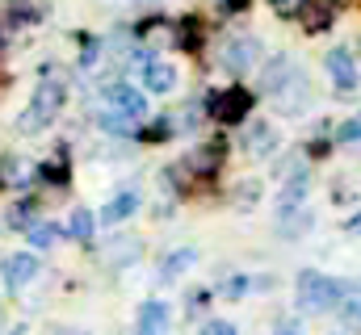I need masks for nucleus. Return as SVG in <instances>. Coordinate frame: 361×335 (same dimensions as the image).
<instances>
[{
	"label": "nucleus",
	"mask_w": 361,
	"mask_h": 335,
	"mask_svg": "<svg viewBox=\"0 0 361 335\" xmlns=\"http://www.w3.org/2000/svg\"><path fill=\"white\" fill-rule=\"evenodd\" d=\"M345 289H349L345 281H336L328 272H315V268H302L298 281H294V302H298L302 315H328V310L341 306Z\"/></svg>",
	"instance_id": "f257e3e1"
},
{
	"label": "nucleus",
	"mask_w": 361,
	"mask_h": 335,
	"mask_svg": "<svg viewBox=\"0 0 361 335\" xmlns=\"http://www.w3.org/2000/svg\"><path fill=\"white\" fill-rule=\"evenodd\" d=\"M63 105H68V84L59 80V76H42L38 88H34V96H30V109L17 118V130H21V134H38V130H47V126L59 118Z\"/></svg>",
	"instance_id": "f03ea898"
},
{
	"label": "nucleus",
	"mask_w": 361,
	"mask_h": 335,
	"mask_svg": "<svg viewBox=\"0 0 361 335\" xmlns=\"http://www.w3.org/2000/svg\"><path fill=\"white\" fill-rule=\"evenodd\" d=\"M206 105L219 122H244L248 109H252V92L248 88H223V92H206Z\"/></svg>",
	"instance_id": "7ed1b4c3"
},
{
	"label": "nucleus",
	"mask_w": 361,
	"mask_h": 335,
	"mask_svg": "<svg viewBox=\"0 0 361 335\" xmlns=\"http://www.w3.org/2000/svg\"><path fill=\"white\" fill-rule=\"evenodd\" d=\"M101 101H105L109 109H118V113L135 118V122L147 113V96H143L135 84H122V80H118V84H105V88H101Z\"/></svg>",
	"instance_id": "20e7f679"
},
{
	"label": "nucleus",
	"mask_w": 361,
	"mask_h": 335,
	"mask_svg": "<svg viewBox=\"0 0 361 335\" xmlns=\"http://www.w3.org/2000/svg\"><path fill=\"white\" fill-rule=\"evenodd\" d=\"M324 68H328V76H332V84H336L341 92H353V88L361 84L357 63H353V51H349V46H336V51H328Z\"/></svg>",
	"instance_id": "39448f33"
},
{
	"label": "nucleus",
	"mask_w": 361,
	"mask_h": 335,
	"mask_svg": "<svg viewBox=\"0 0 361 335\" xmlns=\"http://www.w3.org/2000/svg\"><path fill=\"white\" fill-rule=\"evenodd\" d=\"M257 59H261V42H257V38H231V42L223 46V68L235 72V76H244Z\"/></svg>",
	"instance_id": "423d86ee"
},
{
	"label": "nucleus",
	"mask_w": 361,
	"mask_h": 335,
	"mask_svg": "<svg viewBox=\"0 0 361 335\" xmlns=\"http://www.w3.org/2000/svg\"><path fill=\"white\" fill-rule=\"evenodd\" d=\"M0 277H4V289H25V285L38 277V255H34V251H17V255H8L4 268H0Z\"/></svg>",
	"instance_id": "0eeeda50"
},
{
	"label": "nucleus",
	"mask_w": 361,
	"mask_h": 335,
	"mask_svg": "<svg viewBox=\"0 0 361 335\" xmlns=\"http://www.w3.org/2000/svg\"><path fill=\"white\" fill-rule=\"evenodd\" d=\"M294 76H298V68H294V59H290V55H273L269 63H265V68H261V88H265V92H281V88H286V84L294 80Z\"/></svg>",
	"instance_id": "6e6552de"
},
{
	"label": "nucleus",
	"mask_w": 361,
	"mask_h": 335,
	"mask_svg": "<svg viewBox=\"0 0 361 335\" xmlns=\"http://www.w3.org/2000/svg\"><path fill=\"white\" fill-rule=\"evenodd\" d=\"M244 151L252 160H269L273 151H277V130H273L269 122H252L248 126V139H244Z\"/></svg>",
	"instance_id": "1a4fd4ad"
},
{
	"label": "nucleus",
	"mask_w": 361,
	"mask_h": 335,
	"mask_svg": "<svg viewBox=\"0 0 361 335\" xmlns=\"http://www.w3.org/2000/svg\"><path fill=\"white\" fill-rule=\"evenodd\" d=\"M307 101H311V88H307V80H302V72L286 84L281 92H273V105H277L281 113H302V105H307Z\"/></svg>",
	"instance_id": "9d476101"
},
{
	"label": "nucleus",
	"mask_w": 361,
	"mask_h": 335,
	"mask_svg": "<svg viewBox=\"0 0 361 335\" xmlns=\"http://www.w3.org/2000/svg\"><path fill=\"white\" fill-rule=\"evenodd\" d=\"M135 210H139V193H135V189H126V193H118L114 201H105V206H101V227H118V222H122V218H130Z\"/></svg>",
	"instance_id": "9b49d317"
},
{
	"label": "nucleus",
	"mask_w": 361,
	"mask_h": 335,
	"mask_svg": "<svg viewBox=\"0 0 361 335\" xmlns=\"http://www.w3.org/2000/svg\"><path fill=\"white\" fill-rule=\"evenodd\" d=\"M311 222H315V218H311L307 206H298V210H281V214H277V235H281V239H298V235L311 231Z\"/></svg>",
	"instance_id": "f8f14e48"
},
{
	"label": "nucleus",
	"mask_w": 361,
	"mask_h": 335,
	"mask_svg": "<svg viewBox=\"0 0 361 335\" xmlns=\"http://www.w3.org/2000/svg\"><path fill=\"white\" fill-rule=\"evenodd\" d=\"M197 255H202V251L193 248V244L169 251V255H164V264H160V281H173V277H180V272H189V268L197 264Z\"/></svg>",
	"instance_id": "ddd939ff"
},
{
	"label": "nucleus",
	"mask_w": 361,
	"mask_h": 335,
	"mask_svg": "<svg viewBox=\"0 0 361 335\" xmlns=\"http://www.w3.org/2000/svg\"><path fill=\"white\" fill-rule=\"evenodd\" d=\"M143 88H147V92H160V96L173 92V88H177V68L164 63V59H156V63L143 72Z\"/></svg>",
	"instance_id": "4468645a"
},
{
	"label": "nucleus",
	"mask_w": 361,
	"mask_h": 335,
	"mask_svg": "<svg viewBox=\"0 0 361 335\" xmlns=\"http://www.w3.org/2000/svg\"><path fill=\"white\" fill-rule=\"evenodd\" d=\"M139 239H130V235H118V239H109V248H101V260L105 264H130V260H139Z\"/></svg>",
	"instance_id": "2eb2a0df"
},
{
	"label": "nucleus",
	"mask_w": 361,
	"mask_h": 335,
	"mask_svg": "<svg viewBox=\"0 0 361 335\" xmlns=\"http://www.w3.org/2000/svg\"><path fill=\"white\" fill-rule=\"evenodd\" d=\"M92 231H97L92 210H72V218H68V239H72V244H92Z\"/></svg>",
	"instance_id": "dca6fc26"
},
{
	"label": "nucleus",
	"mask_w": 361,
	"mask_h": 335,
	"mask_svg": "<svg viewBox=\"0 0 361 335\" xmlns=\"http://www.w3.org/2000/svg\"><path fill=\"white\" fill-rule=\"evenodd\" d=\"M169 327V306L164 302H143L139 306V331H164Z\"/></svg>",
	"instance_id": "f3484780"
},
{
	"label": "nucleus",
	"mask_w": 361,
	"mask_h": 335,
	"mask_svg": "<svg viewBox=\"0 0 361 335\" xmlns=\"http://www.w3.org/2000/svg\"><path fill=\"white\" fill-rule=\"evenodd\" d=\"M336 315H341L349 327H361V289H357V285H349V289H345V298H341Z\"/></svg>",
	"instance_id": "a211bd4d"
},
{
	"label": "nucleus",
	"mask_w": 361,
	"mask_h": 335,
	"mask_svg": "<svg viewBox=\"0 0 361 335\" xmlns=\"http://www.w3.org/2000/svg\"><path fill=\"white\" fill-rule=\"evenodd\" d=\"M55 239H59V227H55V222H34V227H30V244H34V248H51Z\"/></svg>",
	"instance_id": "6ab92c4d"
},
{
	"label": "nucleus",
	"mask_w": 361,
	"mask_h": 335,
	"mask_svg": "<svg viewBox=\"0 0 361 335\" xmlns=\"http://www.w3.org/2000/svg\"><path fill=\"white\" fill-rule=\"evenodd\" d=\"M248 289H252V281H248L244 272H235V277H227V281L219 285V293H223V298H244Z\"/></svg>",
	"instance_id": "aec40b11"
},
{
	"label": "nucleus",
	"mask_w": 361,
	"mask_h": 335,
	"mask_svg": "<svg viewBox=\"0 0 361 335\" xmlns=\"http://www.w3.org/2000/svg\"><path fill=\"white\" fill-rule=\"evenodd\" d=\"M336 143H361V118H349V122L336 130Z\"/></svg>",
	"instance_id": "412c9836"
},
{
	"label": "nucleus",
	"mask_w": 361,
	"mask_h": 335,
	"mask_svg": "<svg viewBox=\"0 0 361 335\" xmlns=\"http://www.w3.org/2000/svg\"><path fill=\"white\" fill-rule=\"evenodd\" d=\"M202 335H240V331L227 319H210V323H202Z\"/></svg>",
	"instance_id": "4be33fe9"
},
{
	"label": "nucleus",
	"mask_w": 361,
	"mask_h": 335,
	"mask_svg": "<svg viewBox=\"0 0 361 335\" xmlns=\"http://www.w3.org/2000/svg\"><path fill=\"white\" fill-rule=\"evenodd\" d=\"M30 214H34V206H30V201H21V206L13 210V218H8V222H13V227H25V222H30ZM30 227H34V222H30Z\"/></svg>",
	"instance_id": "5701e85b"
},
{
	"label": "nucleus",
	"mask_w": 361,
	"mask_h": 335,
	"mask_svg": "<svg viewBox=\"0 0 361 335\" xmlns=\"http://www.w3.org/2000/svg\"><path fill=\"white\" fill-rule=\"evenodd\" d=\"M273 335H302V323L286 319V323H277V331H273Z\"/></svg>",
	"instance_id": "b1692460"
},
{
	"label": "nucleus",
	"mask_w": 361,
	"mask_h": 335,
	"mask_svg": "<svg viewBox=\"0 0 361 335\" xmlns=\"http://www.w3.org/2000/svg\"><path fill=\"white\" fill-rule=\"evenodd\" d=\"M302 4H307V0H277V8H281V13H298Z\"/></svg>",
	"instance_id": "393cba45"
},
{
	"label": "nucleus",
	"mask_w": 361,
	"mask_h": 335,
	"mask_svg": "<svg viewBox=\"0 0 361 335\" xmlns=\"http://www.w3.org/2000/svg\"><path fill=\"white\" fill-rule=\"evenodd\" d=\"M345 231H349V235H361V214H353V218L345 222Z\"/></svg>",
	"instance_id": "a878e982"
},
{
	"label": "nucleus",
	"mask_w": 361,
	"mask_h": 335,
	"mask_svg": "<svg viewBox=\"0 0 361 335\" xmlns=\"http://www.w3.org/2000/svg\"><path fill=\"white\" fill-rule=\"evenodd\" d=\"M244 4H248V0H223V13H240Z\"/></svg>",
	"instance_id": "bb28decb"
},
{
	"label": "nucleus",
	"mask_w": 361,
	"mask_h": 335,
	"mask_svg": "<svg viewBox=\"0 0 361 335\" xmlns=\"http://www.w3.org/2000/svg\"><path fill=\"white\" fill-rule=\"evenodd\" d=\"M8 335H30V327H25V323H21V327H13V331Z\"/></svg>",
	"instance_id": "cd10ccee"
},
{
	"label": "nucleus",
	"mask_w": 361,
	"mask_h": 335,
	"mask_svg": "<svg viewBox=\"0 0 361 335\" xmlns=\"http://www.w3.org/2000/svg\"><path fill=\"white\" fill-rule=\"evenodd\" d=\"M139 335H160V331H139Z\"/></svg>",
	"instance_id": "c85d7f7f"
},
{
	"label": "nucleus",
	"mask_w": 361,
	"mask_h": 335,
	"mask_svg": "<svg viewBox=\"0 0 361 335\" xmlns=\"http://www.w3.org/2000/svg\"><path fill=\"white\" fill-rule=\"evenodd\" d=\"M72 335H85V331H72Z\"/></svg>",
	"instance_id": "c756f323"
}]
</instances>
